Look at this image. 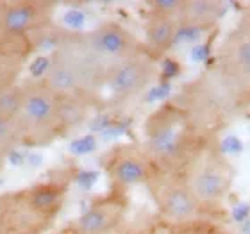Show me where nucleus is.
<instances>
[{
	"label": "nucleus",
	"instance_id": "6e6552de",
	"mask_svg": "<svg viewBox=\"0 0 250 234\" xmlns=\"http://www.w3.org/2000/svg\"><path fill=\"white\" fill-rule=\"evenodd\" d=\"M52 7L36 0H0V45L23 47L32 32L52 23Z\"/></svg>",
	"mask_w": 250,
	"mask_h": 234
},
{
	"label": "nucleus",
	"instance_id": "20e7f679",
	"mask_svg": "<svg viewBox=\"0 0 250 234\" xmlns=\"http://www.w3.org/2000/svg\"><path fill=\"white\" fill-rule=\"evenodd\" d=\"M66 197V184L38 182L0 195V218L4 231L42 234L52 224Z\"/></svg>",
	"mask_w": 250,
	"mask_h": 234
},
{
	"label": "nucleus",
	"instance_id": "f3484780",
	"mask_svg": "<svg viewBox=\"0 0 250 234\" xmlns=\"http://www.w3.org/2000/svg\"><path fill=\"white\" fill-rule=\"evenodd\" d=\"M130 234H172V229L159 222L157 225H148V227H143V229L134 231Z\"/></svg>",
	"mask_w": 250,
	"mask_h": 234
},
{
	"label": "nucleus",
	"instance_id": "39448f33",
	"mask_svg": "<svg viewBox=\"0 0 250 234\" xmlns=\"http://www.w3.org/2000/svg\"><path fill=\"white\" fill-rule=\"evenodd\" d=\"M159 222L170 229L204 220L206 209L198 204L183 173L159 172L148 184Z\"/></svg>",
	"mask_w": 250,
	"mask_h": 234
},
{
	"label": "nucleus",
	"instance_id": "7ed1b4c3",
	"mask_svg": "<svg viewBox=\"0 0 250 234\" xmlns=\"http://www.w3.org/2000/svg\"><path fill=\"white\" fill-rule=\"evenodd\" d=\"M64 100L40 81L18 86L11 127L18 143L45 145L61 132L64 124Z\"/></svg>",
	"mask_w": 250,
	"mask_h": 234
},
{
	"label": "nucleus",
	"instance_id": "ddd939ff",
	"mask_svg": "<svg viewBox=\"0 0 250 234\" xmlns=\"http://www.w3.org/2000/svg\"><path fill=\"white\" fill-rule=\"evenodd\" d=\"M181 29L179 20L167 15H159V13H148L145 21V38H143V45H145L146 52L152 54L154 58L159 54L167 52L172 47L177 32Z\"/></svg>",
	"mask_w": 250,
	"mask_h": 234
},
{
	"label": "nucleus",
	"instance_id": "2eb2a0df",
	"mask_svg": "<svg viewBox=\"0 0 250 234\" xmlns=\"http://www.w3.org/2000/svg\"><path fill=\"white\" fill-rule=\"evenodd\" d=\"M27 48L0 45V100L18 86L20 73L25 66Z\"/></svg>",
	"mask_w": 250,
	"mask_h": 234
},
{
	"label": "nucleus",
	"instance_id": "6ab92c4d",
	"mask_svg": "<svg viewBox=\"0 0 250 234\" xmlns=\"http://www.w3.org/2000/svg\"><path fill=\"white\" fill-rule=\"evenodd\" d=\"M2 234H27V233H15V231H4Z\"/></svg>",
	"mask_w": 250,
	"mask_h": 234
},
{
	"label": "nucleus",
	"instance_id": "1a4fd4ad",
	"mask_svg": "<svg viewBox=\"0 0 250 234\" xmlns=\"http://www.w3.org/2000/svg\"><path fill=\"white\" fill-rule=\"evenodd\" d=\"M81 40L89 54L100 63L104 72L111 64L146 50L143 42L118 21H104L91 31L83 32Z\"/></svg>",
	"mask_w": 250,
	"mask_h": 234
},
{
	"label": "nucleus",
	"instance_id": "0eeeda50",
	"mask_svg": "<svg viewBox=\"0 0 250 234\" xmlns=\"http://www.w3.org/2000/svg\"><path fill=\"white\" fill-rule=\"evenodd\" d=\"M183 175L198 204L206 211L218 208L229 197L234 182L232 167L224 157L213 152L193 157Z\"/></svg>",
	"mask_w": 250,
	"mask_h": 234
},
{
	"label": "nucleus",
	"instance_id": "f8f14e48",
	"mask_svg": "<svg viewBox=\"0 0 250 234\" xmlns=\"http://www.w3.org/2000/svg\"><path fill=\"white\" fill-rule=\"evenodd\" d=\"M218 64L230 84L250 89V34L232 32L220 47Z\"/></svg>",
	"mask_w": 250,
	"mask_h": 234
},
{
	"label": "nucleus",
	"instance_id": "4468645a",
	"mask_svg": "<svg viewBox=\"0 0 250 234\" xmlns=\"http://www.w3.org/2000/svg\"><path fill=\"white\" fill-rule=\"evenodd\" d=\"M225 5L214 0H184L179 25L189 29H211L224 16Z\"/></svg>",
	"mask_w": 250,
	"mask_h": 234
},
{
	"label": "nucleus",
	"instance_id": "f03ea898",
	"mask_svg": "<svg viewBox=\"0 0 250 234\" xmlns=\"http://www.w3.org/2000/svg\"><path fill=\"white\" fill-rule=\"evenodd\" d=\"M104 68L84 47L81 34L61 38L54 47L42 81L61 100L97 97Z\"/></svg>",
	"mask_w": 250,
	"mask_h": 234
},
{
	"label": "nucleus",
	"instance_id": "f257e3e1",
	"mask_svg": "<svg viewBox=\"0 0 250 234\" xmlns=\"http://www.w3.org/2000/svg\"><path fill=\"white\" fill-rule=\"evenodd\" d=\"M141 149L159 172L179 173L193 161L195 129L186 109L168 102L146 116L141 127Z\"/></svg>",
	"mask_w": 250,
	"mask_h": 234
},
{
	"label": "nucleus",
	"instance_id": "a211bd4d",
	"mask_svg": "<svg viewBox=\"0 0 250 234\" xmlns=\"http://www.w3.org/2000/svg\"><path fill=\"white\" fill-rule=\"evenodd\" d=\"M238 31L241 32H247V34H250V11H247L245 16H243V20H241V25Z\"/></svg>",
	"mask_w": 250,
	"mask_h": 234
},
{
	"label": "nucleus",
	"instance_id": "dca6fc26",
	"mask_svg": "<svg viewBox=\"0 0 250 234\" xmlns=\"http://www.w3.org/2000/svg\"><path fill=\"white\" fill-rule=\"evenodd\" d=\"M172 234H230L229 231H225L220 225H214L208 220H198L189 225H183V227H175L172 229Z\"/></svg>",
	"mask_w": 250,
	"mask_h": 234
},
{
	"label": "nucleus",
	"instance_id": "9d476101",
	"mask_svg": "<svg viewBox=\"0 0 250 234\" xmlns=\"http://www.w3.org/2000/svg\"><path fill=\"white\" fill-rule=\"evenodd\" d=\"M105 173L115 190L125 191L140 184L146 186L159 173V170L141 149V145L122 143L109 152L105 161Z\"/></svg>",
	"mask_w": 250,
	"mask_h": 234
},
{
	"label": "nucleus",
	"instance_id": "423d86ee",
	"mask_svg": "<svg viewBox=\"0 0 250 234\" xmlns=\"http://www.w3.org/2000/svg\"><path fill=\"white\" fill-rule=\"evenodd\" d=\"M157 72L156 58L146 50L138 52L105 70L99 93H105L113 102H129L156 83Z\"/></svg>",
	"mask_w": 250,
	"mask_h": 234
},
{
	"label": "nucleus",
	"instance_id": "9b49d317",
	"mask_svg": "<svg viewBox=\"0 0 250 234\" xmlns=\"http://www.w3.org/2000/svg\"><path fill=\"white\" fill-rule=\"evenodd\" d=\"M127 211L125 191L115 190L93 200L64 231L68 234H115L125 222Z\"/></svg>",
	"mask_w": 250,
	"mask_h": 234
},
{
	"label": "nucleus",
	"instance_id": "aec40b11",
	"mask_svg": "<svg viewBox=\"0 0 250 234\" xmlns=\"http://www.w3.org/2000/svg\"><path fill=\"white\" fill-rule=\"evenodd\" d=\"M4 233V227H2V218H0V234Z\"/></svg>",
	"mask_w": 250,
	"mask_h": 234
}]
</instances>
